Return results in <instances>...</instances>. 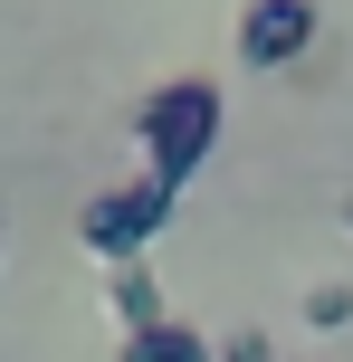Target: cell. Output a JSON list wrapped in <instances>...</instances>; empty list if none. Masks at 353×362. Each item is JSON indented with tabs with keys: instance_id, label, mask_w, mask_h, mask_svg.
I'll return each instance as SVG.
<instances>
[{
	"instance_id": "6da1fadb",
	"label": "cell",
	"mask_w": 353,
	"mask_h": 362,
	"mask_svg": "<svg viewBox=\"0 0 353 362\" xmlns=\"http://www.w3.org/2000/svg\"><path fill=\"white\" fill-rule=\"evenodd\" d=\"M220 86L210 76H172V86L144 95V115H134V134H144V172L163 181V191H191V172L210 163V144H220Z\"/></svg>"
},
{
	"instance_id": "7a4b0ae2",
	"label": "cell",
	"mask_w": 353,
	"mask_h": 362,
	"mask_svg": "<svg viewBox=\"0 0 353 362\" xmlns=\"http://www.w3.org/2000/svg\"><path fill=\"white\" fill-rule=\"evenodd\" d=\"M172 210H182V191H163V181H115V191H96L86 200V219H76V238H86L96 257H115V267H125V257H144L153 238L172 229Z\"/></svg>"
},
{
	"instance_id": "3957f363",
	"label": "cell",
	"mask_w": 353,
	"mask_h": 362,
	"mask_svg": "<svg viewBox=\"0 0 353 362\" xmlns=\"http://www.w3.org/2000/svg\"><path fill=\"white\" fill-rule=\"evenodd\" d=\"M316 29H325L316 0H248V19H239V57H248V67H296V57L316 48Z\"/></svg>"
},
{
	"instance_id": "277c9868",
	"label": "cell",
	"mask_w": 353,
	"mask_h": 362,
	"mask_svg": "<svg viewBox=\"0 0 353 362\" xmlns=\"http://www.w3.org/2000/svg\"><path fill=\"white\" fill-rule=\"evenodd\" d=\"M115 362H220V353H210V334H201V325H182V315H163V325L125 334V344H115Z\"/></svg>"
},
{
	"instance_id": "5b68a950",
	"label": "cell",
	"mask_w": 353,
	"mask_h": 362,
	"mask_svg": "<svg viewBox=\"0 0 353 362\" xmlns=\"http://www.w3.org/2000/svg\"><path fill=\"white\" fill-rule=\"evenodd\" d=\"M105 296H115V325H125V334H144V325H163V286H153V267H144V257H125V267H115L105 276Z\"/></svg>"
},
{
	"instance_id": "8992f818",
	"label": "cell",
	"mask_w": 353,
	"mask_h": 362,
	"mask_svg": "<svg viewBox=\"0 0 353 362\" xmlns=\"http://www.w3.org/2000/svg\"><path fill=\"white\" fill-rule=\"evenodd\" d=\"M306 325H316V334H344L353 325V286H344V276H335V286H306Z\"/></svg>"
},
{
	"instance_id": "52a82bcc",
	"label": "cell",
	"mask_w": 353,
	"mask_h": 362,
	"mask_svg": "<svg viewBox=\"0 0 353 362\" xmlns=\"http://www.w3.org/2000/svg\"><path fill=\"white\" fill-rule=\"evenodd\" d=\"M220 362H277V344H267L258 325H239V334H220V344H210Z\"/></svg>"
},
{
	"instance_id": "ba28073f",
	"label": "cell",
	"mask_w": 353,
	"mask_h": 362,
	"mask_svg": "<svg viewBox=\"0 0 353 362\" xmlns=\"http://www.w3.org/2000/svg\"><path fill=\"white\" fill-rule=\"evenodd\" d=\"M344 229H353V200H344Z\"/></svg>"
},
{
	"instance_id": "9c48e42d",
	"label": "cell",
	"mask_w": 353,
	"mask_h": 362,
	"mask_svg": "<svg viewBox=\"0 0 353 362\" xmlns=\"http://www.w3.org/2000/svg\"><path fill=\"white\" fill-rule=\"evenodd\" d=\"M306 362H325V353H306Z\"/></svg>"
}]
</instances>
